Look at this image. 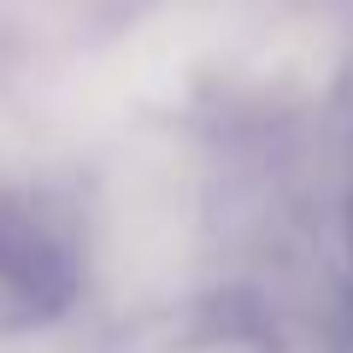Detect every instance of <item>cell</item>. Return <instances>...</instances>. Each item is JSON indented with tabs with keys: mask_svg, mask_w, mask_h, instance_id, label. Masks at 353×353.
I'll list each match as a JSON object with an SVG mask.
<instances>
[{
	"mask_svg": "<svg viewBox=\"0 0 353 353\" xmlns=\"http://www.w3.org/2000/svg\"><path fill=\"white\" fill-rule=\"evenodd\" d=\"M83 283L77 236L36 189L0 176V336H30L65 318Z\"/></svg>",
	"mask_w": 353,
	"mask_h": 353,
	"instance_id": "cell-1",
	"label": "cell"
},
{
	"mask_svg": "<svg viewBox=\"0 0 353 353\" xmlns=\"http://www.w3.org/2000/svg\"><path fill=\"white\" fill-rule=\"evenodd\" d=\"M347 248H353V218H347Z\"/></svg>",
	"mask_w": 353,
	"mask_h": 353,
	"instance_id": "cell-2",
	"label": "cell"
}]
</instances>
